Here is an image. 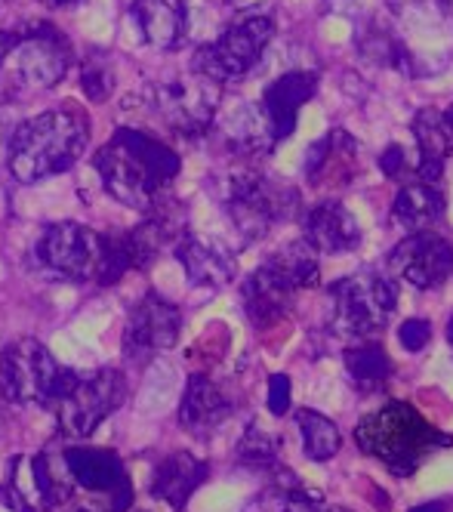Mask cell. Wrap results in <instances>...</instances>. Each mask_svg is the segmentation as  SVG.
<instances>
[{
	"label": "cell",
	"mask_w": 453,
	"mask_h": 512,
	"mask_svg": "<svg viewBox=\"0 0 453 512\" xmlns=\"http://www.w3.org/2000/svg\"><path fill=\"white\" fill-rule=\"evenodd\" d=\"M96 170L105 192L118 204L148 213L170 198V186L182 170V161L167 142L155 136L118 130L99 149Z\"/></svg>",
	"instance_id": "cell-1"
},
{
	"label": "cell",
	"mask_w": 453,
	"mask_h": 512,
	"mask_svg": "<svg viewBox=\"0 0 453 512\" xmlns=\"http://www.w3.org/2000/svg\"><path fill=\"white\" fill-rule=\"evenodd\" d=\"M90 145V121L81 108H50L16 127L7 164L19 182H41L78 164Z\"/></svg>",
	"instance_id": "cell-2"
},
{
	"label": "cell",
	"mask_w": 453,
	"mask_h": 512,
	"mask_svg": "<svg viewBox=\"0 0 453 512\" xmlns=\"http://www.w3.org/2000/svg\"><path fill=\"white\" fill-rule=\"evenodd\" d=\"M355 442L367 457L383 463L389 472L410 479L435 451L450 448L453 438L432 426L407 401H389L355 426Z\"/></svg>",
	"instance_id": "cell-3"
},
{
	"label": "cell",
	"mask_w": 453,
	"mask_h": 512,
	"mask_svg": "<svg viewBox=\"0 0 453 512\" xmlns=\"http://www.w3.org/2000/svg\"><path fill=\"white\" fill-rule=\"evenodd\" d=\"M71 68V47L50 25L0 31V99L53 90Z\"/></svg>",
	"instance_id": "cell-4"
},
{
	"label": "cell",
	"mask_w": 453,
	"mask_h": 512,
	"mask_svg": "<svg viewBox=\"0 0 453 512\" xmlns=\"http://www.w3.org/2000/svg\"><path fill=\"white\" fill-rule=\"evenodd\" d=\"M321 281V263L318 253L306 241H293L284 250L272 253L266 263L256 266L250 278L241 287V303L244 315L250 318L253 327H272L278 324L293 300Z\"/></svg>",
	"instance_id": "cell-5"
},
{
	"label": "cell",
	"mask_w": 453,
	"mask_h": 512,
	"mask_svg": "<svg viewBox=\"0 0 453 512\" xmlns=\"http://www.w3.org/2000/svg\"><path fill=\"white\" fill-rule=\"evenodd\" d=\"M330 334L364 343L386 331L398 309V284L376 269H361L330 284Z\"/></svg>",
	"instance_id": "cell-6"
},
{
	"label": "cell",
	"mask_w": 453,
	"mask_h": 512,
	"mask_svg": "<svg viewBox=\"0 0 453 512\" xmlns=\"http://www.w3.org/2000/svg\"><path fill=\"white\" fill-rule=\"evenodd\" d=\"M78 371L65 368L56 355L31 337L16 340L0 355V395L22 408H56Z\"/></svg>",
	"instance_id": "cell-7"
},
{
	"label": "cell",
	"mask_w": 453,
	"mask_h": 512,
	"mask_svg": "<svg viewBox=\"0 0 453 512\" xmlns=\"http://www.w3.org/2000/svg\"><path fill=\"white\" fill-rule=\"evenodd\" d=\"M225 213L244 241H259L299 213V192L262 170L241 167L225 182Z\"/></svg>",
	"instance_id": "cell-8"
},
{
	"label": "cell",
	"mask_w": 453,
	"mask_h": 512,
	"mask_svg": "<svg viewBox=\"0 0 453 512\" xmlns=\"http://www.w3.org/2000/svg\"><path fill=\"white\" fill-rule=\"evenodd\" d=\"M272 38H275V16L266 10H247L225 25L216 41L195 50L192 71L225 87L229 81L250 75L259 65L262 53L269 50Z\"/></svg>",
	"instance_id": "cell-9"
},
{
	"label": "cell",
	"mask_w": 453,
	"mask_h": 512,
	"mask_svg": "<svg viewBox=\"0 0 453 512\" xmlns=\"http://www.w3.org/2000/svg\"><path fill=\"white\" fill-rule=\"evenodd\" d=\"M74 479L65 466V451H41V454H16L4 466V494L13 512H50L71 500Z\"/></svg>",
	"instance_id": "cell-10"
},
{
	"label": "cell",
	"mask_w": 453,
	"mask_h": 512,
	"mask_svg": "<svg viewBox=\"0 0 453 512\" xmlns=\"http://www.w3.org/2000/svg\"><path fill=\"white\" fill-rule=\"evenodd\" d=\"M127 401V380L115 368H99L74 377L71 389L56 401V423L65 438H90Z\"/></svg>",
	"instance_id": "cell-11"
},
{
	"label": "cell",
	"mask_w": 453,
	"mask_h": 512,
	"mask_svg": "<svg viewBox=\"0 0 453 512\" xmlns=\"http://www.w3.org/2000/svg\"><path fill=\"white\" fill-rule=\"evenodd\" d=\"M222 90H225L222 84L192 71V75L173 78L151 90V108H155V115L173 133L204 136L216 121V112L222 105Z\"/></svg>",
	"instance_id": "cell-12"
},
{
	"label": "cell",
	"mask_w": 453,
	"mask_h": 512,
	"mask_svg": "<svg viewBox=\"0 0 453 512\" xmlns=\"http://www.w3.org/2000/svg\"><path fill=\"white\" fill-rule=\"evenodd\" d=\"M41 266L65 281H102L105 266V235L81 223H56L44 229L37 241Z\"/></svg>",
	"instance_id": "cell-13"
},
{
	"label": "cell",
	"mask_w": 453,
	"mask_h": 512,
	"mask_svg": "<svg viewBox=\"0 0 453 512\" xmlns=\"http://www.w3.org/2000/svg\"><path fill=\"white\" fill-rule=\"evenodd\" d=\"M182 331V312L167 297L148 290V294L130 309L127 327H124V355L130 361H148L176 346Z\"/></svg>",
	"instance_id": "cell-14"
},
{
	"label": "cell",
	"mask_w": 453,
	"mask_h": 512,
	"mask_svg": "<svg viewBox=\"0 0 453 512\" xmlns=\"http://www.w3.org/2000/svg\"><path fill=\"white\" fill-rule=\"evenodd\" d=\"M389 269L417 290H435L453 275V244L432 232L404 235L389 253Z\"/></svg>",
	"instance_id": "cell-15"
},
{
	"label": "cell",
	"mask_w": 453,
	"mask_h": 512,
	"mask_svg": "<svg viewBox=\"0 0 453 512\" xmlns=\"http://www.w3.org/2000/svg\"><path fill=\"white\" fill-rule=\"evenodd\" d=\"M65 466L78 488L102 494L108 512H127L133 503V485L124 460L105 448H68Z\"/></svg>",
	"instance_id": "cell-16"
},
{
	"label": "cell",
	"mask_w": 453,
	"mask_h": 512,
	"mask_svg": "<svg viewBox=\"0 0 453 512\" xmlns=\"http://www.w3.org/2000/svg\"><path fill=\"white\" fill-rule=\"evenodd\" d=\"M361 223L339 201H321L302 216V241L318 256H339L361 247Z\"/></svg>",
	"instance_id": "cell-17"
},
{
	"label": "cell",
	"mask_w": 453,
	"mask_h": 512,
	"mask_svg": "<svg viewBox=\"0 0 453 512\" xmlns=\"http://www.w3.org/2000/svg\"><path fill=\"white\" fill-rule=\"evenodd\" d=\"M318 93V75L315 71H287L284 78H278L266 93H262V115H266L275 142H284L293 136L299 108L306 105Z\"/></svg>",
	"instance_id": "cell-18"
},
{
	"label": "cell",
	"mask_w": 453,
	"mask_h": 512,
	"mask_svg": "<svg viewBox=\"0 0 453 512\" xmlns=\"http://www.w3.org/2000/svg\"><path fill=\"white\" fill-rule=\"evenodd\" d=\"M235 405L210 377L195 374L188 377L182 401H179V426L195 438H210L225 420L232 417Z\"/></svg>",
	"instance_id": "cell-19"
},
{
	"label": "cell",
	"mask_w": 453,
	"mask_h": 512,
	"mask_svg": "<svg viewBox=\"0 0 453 512\" xmlns=\"http://www.w3.org/2000/svg\"><path fill=\"white\" fill-rule=\"evenodd\" d=\"M133 19L139 25L142 41L155 50H179L188 41V0H136Z\"/></svg>",
	"instance_id": "cell-20"
},
{
	"label": "cell",
	"mask_w": 453,
	"mask_h": 512,
	"mask_svg": "<svg viewBox=\"0 0 453 512\" xmlns=\"http://www.w3.org/2000/svg\"><path fill=\"white\" fill-rule=\"evenodd\" d=\"M207 475H210V466L195 457V454H188V451H173L167 454L155 472H151V497L167 503L173 512H179L188 500H192V494L207 482Z\"/></svg>",
	"instance_id": "cell-21"
},
{
	"label": "cell",
	"mask_w": 453,
	"mask_h": 512,
	"mask_svg": "<svg viewBox=\"0 0 453 512\" xmlns=\"http://www.w3.org/2000/svg\"><path fill=\"white\" fill-rule=\"evenodd\" d=\"M173 253L179 266L185 269V278L195 287L219 290V287H229L238 275V263L229 250H219L216 244H207L188 232L176 241Z\"/></svg>",
	"instance_id": "cell-22"
},
{
	"label": "cell",
	"mask_w": 453,
	"mask_h": 512,
	"mask_svg": "<svg viewBox=\"0 0 453 512\" xmlns=\"http://www.w3.org/2000/svg\"><path fill=\"white\" fill-rule=\"evenodd\" d=\"M447 201L438 186L432 182H407L398 189L395 204H392V226L401 229L404 235H417V232H432L441 219H444Z\"/></svg>",
	"instance_id": "cell-23"
},
{
	"label": "cell",
	"mask_w": 453,
	"mask_h": 512,
	"mask_svg": "<svg viewBox=\"0 0 453 512\" xmlns=\"http://www.w3.org/2000/svg\"><path fill=\"white\" fill-rule=\"evenodd\" d=\"M358 145L346 130H330L324 139H318L309 158H306V176L315 182V186H324V182L333 176L339 179V186H346L352 179V173L358 170Z\"/></svg>",
	"instance_id": "cell-24"
},
{
	"label": "cell",
	"mask_w": 453,
	"mask_h": 512,
	"mask_svg": "<svg viewBox=\"0 0 453 512\" xmlns=\"http://www.w3.org/2000/svg\"><path fill=\"white\" fill-rule=\"evenodd\" d=\"M413 139H417V149H420L417 176L435 186L444 176V164L453 149V133L444 124V115L438 108H420L417 118H413Z\"/></svg>",
	"instance_id": "cell-25"
},
{
	"label": "cell",
	"mask_w": 453,
	"mask_h": 512,
	"mask_svg": "<svg viewBox=\"0 0 453 512\" xmlns=\"http://www.w3.org/2000/svg\"><path fill=\"white\" fill-rule=\"evenodd\" d=\"M343 361H346V371L352 377V386L358 392H380L395 371L389 352L383 349V343H376V340L352 343L346 349Z\"/></svg>",
	"instance_id": "cell-26"
},
{
	"label": "cell",
	"mask_w": 453,
	"mask_h": 512,
	"mask_svg": "<svg viewBox=\"0 0 453 512\" xmlns=\"http://www.w3.org/2000/svg\"><path fill=\"white\" fill-rule=\"evenodd\" d=\"M296 426H299V435H302V451H306L309 460L315 463H327L339 454L343 448V435H339V426L318 414V411H309L302 408L296 411Z\"/></svg>",
	"instance_id": "cell-27"
},
{
	"label": "cell",
	"mask_w": 453,
	"mask_h": 512,
	"mask_svg": "<svg viewBox=\"0 0 453 512\" xmlns=\"http://www.w3.org/2000/svg\"><path fill=\"white\" fill-rule=\"evenodd\" d=\"M241 512H324V506L299 482H293V475H287V479L256 494Z\"/></svg>",
	"instance_id": "cell-28"
},
{
	"label": "cell",
	"mask_w": 453,
	"mask_h": 512,
	"mask_svg": "<svg viewBox=\"0 0 453 512\" xmlns=\"http://www.w3.org/2000/svg\"><path fill=\"white\" fill-rule=\"evenodd\" d=\"M238 460L250 469H278V438L262 429L259 423H250L235 448Z\"/></svg>",
	"instance_id": "cell-29"
},
{
	"label": "cell",
	"mask_w": 453,
	"mask_h": 512,
	"mask_svg": "<svg viewBox=\"0 0 453 512\" xmlns=\"http://www.w3.org/2000/svg\"><path fill=\"white\" fill-rule=\"evenodd\" d=\"M81 90L90 102H105L115 90V71L105 56H90L81 62Z\"/></svg>",
	"instance_id": "cell-30"
},
{
	"label": "cell",
	"mask_w": 453,
	"mask_h": 512,
	"mask_svg": "<svg viewBox=\"0 0 453 512\" xmlns=\"http://www.w3.org/2000/svg\"><path fill=\"white\" fill-rule=\"evenodd\" d=\"M398 340L407 352H423L432 340V324L426 318H407L398 331Z\"/></svg>",
	"instance_id": "cell-31"
},
{
	"label": "cell",
	"mask_w": 453,
	"mask_h": 512,
	"mask_svg": "<svg viewBox=\"0 0 453 512\" xmlns=\"http://www.w3.org/2000/svg\"><path fill=\"white\" fill-rule=\"evenodd\" d=\"M290 395H293V386H290V377L287 374H275L269 380V411L275 417H284L290 411Z\"/></svg>",
	"instance_id": "cell-32"
},
{
	"label": "cell",
	"mask_w": 453,
	"mask_h": 512,
	"mask_svg": "<svg viewBox=\"0 0 453 512\" xmlns=\"http://www.w3.org/2000/svg\"><path fill=\"white\" fill-rule=\"evenodd\" d=\"M407 167V158H404V149L401 145H389V149L380 155V170L389 176V179H398Z\"/></svg>",
	"instance_id": "cell-33"
},
{
	"label": "cell",
	"mask_w": 453,
	"mask_h": 512,
	"mask_svg": "<svg viewBox=\"0 0 453 512\" xmlns=\"http://www.w3.org/2000/svg\"><path fill=\"white\" fill-rule=\"evenodd\" d=\"M447 500H429V503H420V506H413L410 512H447Z\"/></svg>",
	"instance_id": "cell-34"
},
{
	"label": "cell",
	"mask_w": 453,
	"mask_h": 512,
	"mask_svg": "<svg viewBox=\"0 0 453 512\" xmlns=\"http://www.w3.org/2000/svg\"><path fill=\"white\" fill-rule=\"evenodd\" d=\"M41 4H44L47 10H68V7H74V4H81V0H41Z\"/></svg>",
	"instance_id": "cell-35"
},
{
	"label": "cell",
	"mask_w": 453,
	"mask_h": 512,
	"mask_svg": "<svg viewBox=\"0 0 453 512\" xmlns=\"http://www.w3.org/2000/svg\"><path fill=\"white\" fill-rule=\"evenodd\" d=\"M441 115H444V124H447V127H450V133H453V102H450V105L444 108Z\"/></svg>",
	"instance_id": "cell-36"
},
{
	"label": "cell",
	"mask_w": 453,
	"mask_h": 512,
	"mask_svg": "<svg viewBox=\"0 0 453 512\" xmlns=\"http://www.w3.org/2000/svg\"><path fill=\"white\" fill-rule=\"evenodd\" d=\"M438 4L444 7V13L450 16V22H453V0H438Z\"/></svg>",
	"instance_id": "cell-37"
},
{
	"label": "cell",
	"mask_w": 453,
	"mask_h": 512,
	"mask_svg": "<svg viewBox=\"0 0 453 512\" xmlns=\"http://www.w3.org/2000/svg\"><path fill=\"white\" fill-rule=\"evenodd\" d=\"M447 343H450V349H453V315H450V321H447Z\"/></svg>",
	"instance_id": "cell-38"
},
{
	"label": "cell",
	"mask_w": 453,
	"mask_h": 512,
	"mask_svg": "<svg viewBox=\"0 0 453 512\" xmlns=\"http://www.w3.org/2000/svg\"><path fill=\"white\" fill-rule=\"evenodd\" d=\"M71 512H90V509H84V506H74Z\"/></svg>",
	"instance_id": "cell-39"
},
{
	"label": "cell",
	"mask_w": 453,
	"mask_h": 512,
	"mask_svg": "<svg viewBox=\"0 0 453 512\" xmlns=\"http://www.w3.org/2000/svg\"><path fill=\"white\" fill-rule=\"evenodd\" d=\"M324 512H349V509H324Z\"/></svg>",
	"instance_id": "cell-40"
}]
</instances>
